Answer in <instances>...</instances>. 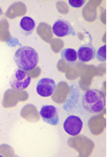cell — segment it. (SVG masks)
I'll return each instance as SVG.
<instances>
[{"instance_id": "cell-2", "label": "cell", "mask_w": 107, "mask_h": 157, "mask_svg": "<svg viewBox=\"0 0 107 157\" xmlns=\"http://www.w3.org/2000/svg\"><path fill=\"white\" fill-rule=\"evenodd\" d=\"M83 105L89 113L98 114L101 112L105 105L104 93L98 89H89L83 94Z\"/></svg>"}, {"instance_id": "cell-4", "label": "cell", "mask_w": 107, "mask_h": 157, "mask_svg": "<svg viewBox=\"0 0 107 157\" xmlns=\"http://www.w3.org/2000/svg\"><path fill=\"white\" fill-rule=\"evenodd\" d=\"M83 121L76 115H70L66 118L63 123L64 130L71 136L79 134L83 128Z\"/></svg>"}, {"instance_id": "cell-1", "label": "cell", "mask_w": 107, "mask_h": 157, "mask_svg": "<svg viewBox=\"0 0 107 157\" xmlns=\"http://www.w3.org/2000/svg\"><path fill=\"white\" fill-rule=\"evenodd\" d=\"M14 61L19 69L28 71L34 69L39 62V54L31 47L23 46L17 50Z\"/></svg>"}, {"instance_id": "cell-5", "label": "cell", "mask_w": 107, "mask_h": 157, "mask_svg": "<svg viewBox=\"0 0 107 157\" xmlns=\"http://www.w3.org/2000/svg\"><path fill=\"white\" fill-rule=\"evenodd\" d=\"M39 115L41 116L44 122L50 125L58 124L59 115L57 113V110L54 105H43L39 111Z\"/></svg>"}, {"instance_id": "cell-9", "label": "cell", "mask_w": 107, "mask_h": 157, "mask_svg": "<svg viewBox=\"0 0 107 157\" xmlns=\"http://www.w3.org/2000/svg\"><path fill=\"white\" fill-rule=\"evenodd\" d=\"M20 28L25 36H29L35 28V21L29 17H24L20 21Z\"/></svg>"}, {"instance_id": "cell-12", "label": "cell", "mask_w": 107, "mask_h": 157, "mask_svg": "<svg viewBox=\"0 0 107 157\" xmlns=\"http://www.w3.org/2000/svg\"><path fill=\"white\" fill-rule=\"evenodd\" d=\"M84 3H85V1H83V0H79V1H78H78H77V0H73V1L70 0V1H69V4L71 5V7H75V8L81 7Z\"/></svg>"}, {"instance_id": "cell-7", "label": "cell", "mask_w": 107, "mask_h": 157, "mask_svg": "<svg viewBox=\"0 0 107 157\" xmlns=\"http://www.w3.org/2000/svg\"><path fill=\"white\" fill-rule=\"evenodd\" d=\"M56 83L52 78H43L37 83L36 92L39 96L48 98L52 95L56 90Z\"/></svg>"}, {"instance_id": "cell-8", "label": "cell", "mask_w": 107, "mask_h": 157, "mask_svg": "<svg viewBox=\"0 0 107 157\" xmlns=\"http://www.w3.org/2000/svg\"><path fill=\"white\" fill-rule=\"evenodd\" d=\"M96 49L93 44H83L78 48L77 52L78 59L81 62H88L95 57Z\"/></svg>"}, {"instance_id": "cell-11", "label": "cell", "mask_w": 107, "mask_h": 157, "mask_svg": "<svg viewBox=\"0 0 107 157\" xmlns=\"http://www.w3.org/2000/svg\"><path fill=\"white\" fill-rule=\"evenodd\" d=\"M96 57L99 61H106V46L103 45L99 48L98 51L96 52Z\"/></svg>"}, {"instance_id": "cell-3", "label": "cell", "mask_w": 107, "mask_h": 157, "mask_svg": "<svg viewBox=\"0 0 107 157\" xmlns=\"http://www.w3.org/2000/svg\"><path fill=\"white\" fill-rule=\"evenodd\" d=\"M31 77L25 71L17 69L10 78V86L14 90H24L29 87Z\"/></svg>"}, {"instance_id": "cell-6", "label": "cell", "mask_w": 107, "mask_h": 157, "mask_svg": "<svg viewBox=\"0 0 107 157\" xmlns=\"http://www.w3.org/2000/svg\"><path fill=\"white\" fill-rule=\"evenodd\" d=\"M52 32L57 37L68 36V35H75V31L73 27L70 24V22L66 20L59 19L53 24Z\"/></svg>"}, {"instance_id": "cell-10", "label": "cell", "mask_w": 107, "mask_h": 157, "mask_svg": "<svg viewBox=\"0 0 107 157\" xmlns=\"http://www.w3.org/2000/svg\"><path fill=\"white\" fill-rule=\"evenodd\" d=\"M61 59L67 61L70 64H75L76 61L78 60L77 52L73 48H65L61 52Z\"/></svg>"}]
</instances>
